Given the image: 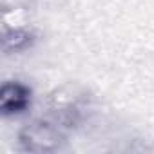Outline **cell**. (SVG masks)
<instances>
[{
    "label": "cell",
    "mask_w": 154,
    "mask_h": 154,
    "mask_svg": "<svg viewBox=\"0 0 154 154\" xmlns=\"http://www.w3.org/2000/svg\"><path fill=\"white\" fill-rule=\"evenodd\" d=\"M45 107H47L45 116L56 122L62 129L72 131L87 120L89 98L80 87L62 85L47 94Z\"/></svg>",
    "instance_id": "6da1fadb"
},
{
    "label": "cell",
    "mask_w": 154,
    "mask_h": 154,
    "mask_svg": "<svg viewBox=\"0 0 154 154\" xmlns=\"http://www.w3.org/2000/svg\"><path fill=\"white\" fill-rule=\"evenodd\" d=\"M33 105V89L22 80H6L0 87V112L6 118L24 114Z\"/></svg>",
    "instance_id": "3957f363"
},
{
    "label": "cell",
    "mask_w": 154,
    "mask_h": 154,
    "mask_svg": "<svg viewBox=\"0 0 154 154\" xmlns=\"http://www.w3.org/2000/svg\"><path fill=\"white\" fill-rule=\"evenodd\" d=\"M38 40L33 27L24 24H4L2 27V51L4 54H20L29 51Z\"/></svg>",
    "instance_id": "277c9868"
},
{
    "label": "cell",
    "mask_w": 154,
    "mask_h": 154,
    "mask_svg": "<svg viewBox=\"0 0 154 154\" xmlns=\"http://www.w3.org/2000/svg\"><path fill=\"white\" fill-rule=\"evenodd\" d=\"M17 143L27 154H54L63 150L67 143V131L62 129L49 116L27 122L17 134Z\"/></svg>",
    "instance_id": "7a4b0ae2"
}]
</instances>
